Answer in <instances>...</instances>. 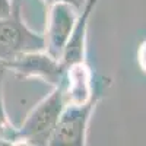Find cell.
<instances>
[{"label": "cell", "mask_w": 146, "mask_h": 146, "mask_svg": "<svg viewBox=\"0 0 146 146\" xmlns=\"http://www.w3.org/2000/svg\"><path fill=\"white\" fill-rule=\"evenodd\" d=\"M66 107L64 80L53 88L51 94L34 107L23 124L18 129V143L48 145L57 126V121Z\"/></svg>", "instance_id": "obj_1"}, {"label": "cell", "mask_w": 146, "mask_h": 146, "mask_svg": "<svg viewBox=\"0 0 146 146\" xmlns=\"http://www.w3.org/2000/svg\"><path fill=\"white\" fill-rule=\"evenodd\" d=\"M44 48V35L32 31L22 19V0H12V12L0 18V60L7 62Z\"/></svg>", "instance_id": "obj_2"}, {"label": "cell", "mask_w": 146, "mask_h": 146, "mask_svg": "<svg viewBox=\"0 0 146 146\" xmlns=\"http://www.w3.org/2000/svg\"><path fill=\"white\" fill-rule=\"evenodd\" d=\"M100 94L96 92L85 104L66 105L60 115L57 126L53 131L50 143L53 146H83L86 145L88 124L94 110L100 101Z\"/></svg>", "instance_id": "obj_3"}, {"label": "cell", "mask_w": 146, "mask_h": 146, "mask_svg": "<svg viewBox=\"0 0 146 146\" xmlns=\"http://www.w3.org/2000/svg\"><path fill=\"white\" fill-rule=\"evenodd\" d=\"M78 9L70 2H54L50 5L44 34V50L57 60H62L64 47L78 19Z\"/></svg>", "instance_id": "obj_4"}, {"label": "cell", "mask_w": 146, "mask_h": 146, "mask_svg": "<svg viewBox=\"0 0 146 146\" xmlns=\"http://www.w3.org/2000/svg\"><path fill=\"white\" fill-rule=\"evenodd\" d=\"M6 69L22 78H38L51 86H57L64 80L66 67L62 60L51 57L45 50L21 54L12 60L3 62Z\"/></svg>", "instance_id": "obj_5"}, {"label": "cell", "mask_w": 146, "mask_h": 146, "mask_svg": "<svg viewBox=\"0 0 146 146\" xmlns=\"http://www.w3.org/2000/svg\"><path fill=\"white\" fill-rule=\"evenodd\" d=\"M94 94V75L89 66L85 62L69 66L64 75L66 105L85 104L92 98Z\"/></svg>", "instance_id": "obj_6"}, {"label": "cell", "mask_w": 146, "mask_h": 146, "mask_svg": "<svg viewBox=\"0 0 146 146\" xmlns=\"http://www.w3.org/2000/svg\"><path fill=\"white\" fill-rule=\"evenodd\" d=\"M98 0H86L80 15L75 22L73 31L69 36V41L64 47V51L62 56V63L67 69L72 64L85 62V45H86V34H88V22L91 13Z\"/></svg>", "instance_id": "obj_7"}, {"label": "cell", "mask_w": 146, "mask_h": 146, "mask_svg": "<svg viewBox=\"0 0 146 146\" xmlns=\"http://www.w3.org/2000/svg\"><path fill=\"white\" fill-rule=\"evenodd\" d=\"M5 63L0 60V145H15L18 143V129L10 123V120L6 114L3 95H2V82L6 72Z\"/></svg>", "instance_id": "obj_8"}, {"label": "cell", "mask_w": 146, "mask_h": 146, "mask_svg": "<svg viewBox=\"0 0 146 146\" xmlns=\"http://www.w3.org/2000/svg\"><path fill=\"white\" fill-rule=\"evenodd\" d=\"M137 60H139V66L143 72H146V41L142 42L137 51Z\"/></svg>", "instance_id": "obj_9"}, {"label": "cell", "mask_w": 146, "mask_h": 146, "mask_svg": "<svg viewBox=\"0 0 146 146\" xmlns=\"http://www.w3.org/2000/svg\"><path fill=\"white\" fill-rule=\"evenodd\" d=\"M12 12V0H0V18L7 16Z\"/></svg>", "instance_id": "obj_10"}, {"label": "cell", "mask_w": 146, "mask_h": 146, "mask_svg": "<svg viewBox=\"0 0 146 146\" xmlns=\"http://www.w3.org/2000/svg\"><path fill=\"white\" fill-rule=\"evenodd\" d=\"M44 2L48 3V5H51V3H54V2H70V3L75 5V6L80 7V0H44Z\"/></svg>", "instance_id": "obj_11"}]
</instances>
